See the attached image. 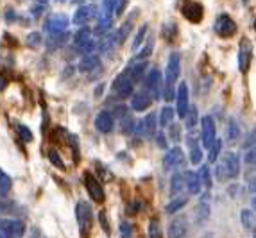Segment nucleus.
<instances>
[{
	"instance_id": "obj_41",
	"label": "nucleus",
	"mask_w": 256,
	"mask_h": 238,
	"mask_svg": "<svg viewBox=\"0 0 256 238\" xmlns=\"http://www.w3.org/2000/svg\"><path fill=\"white\" fill-rule=\"evenodd\" d=\"M68 143H70V147L74 149L75 161H79V140H77V136H75V135H68Z\"/></svg>"
},
{
	"instance_id": "obj_8",
	"label": "nucleus",
	"mask_w": 256,
	"mask_h": 238,
	"mask_svg": "<svg viewBox=\"0 0 256 238\" xmlns=\"http://www.w3.org/2000/svg\"><path fill=\"white\" fill-rule=\"evenodd\" d=\"M201 127H203V131H201V140H203V147L205 149H209L213 142L217 140V135H215V124L211 120V117H203L201 118Z\"/></svg>"
},
{
	"instance_id": "obj_16",
	"label": "nucleus",
	"mask_w": 256,
	"mask_h": 238,
	"mask_svg": "<svg viewBox=\"0 0 256 238\" xmlns=\"http://www.w3.org/2000/svg\"><path fill=\"white\" fill-rule=\"evenodd\" d=\"M154 131H156V115L151 113V115H147L144 120H140V124L136 126V133H138L140 136L149 138V136L154 135Z\"/></svg>"
},
{
	"instance_id": "obj_28",
	"label": "nucleus",
	"mask_w": 256,
	"mask_h": 238,
	"mask_svg": "<svg viewBox=\"0 0 256 238\" xmlns=\"http://www.w3.org/2000/svg\"><path fill=\"white\" fill-rule=\"evenodd\" d=\"M116 45V40H115V34H104L102 40H101V45H99V50L101 52H107L109 48H113Z\"/></svg>"
},
{
	"instance_id": "obj_31",
	"label": "nucleus",
	"mask_w": 256,
	"mask_h": 238,
	"mask_svg": "<svg viewBox=\"0 0 256 238\" xmlns=\"http://www.w3.org/2000/svg\"><path fill=\"white\" fill-rule=\"evenodd\" d=\"M208 217H209V206L206 204V202H199L196 208V219L199 220V222H205Z\"/></svg>"
},
{
	"instance_id": "obj_60",
	"label": "nucleus",
	"mask_w": 256,
	"mask_h": 238,
	"mask_svg": "<svg viewBox=\"0 0 256 238\" xmlns=\"http://www.w3.org/2000/svg\"><path fill=\"white\" fill-rule=\"evenodd\" d=\"M0 238H5V237H2V235H0Z\"/></svg>"
},
{
	"instance_id": "obj_34",
	"label": "nucleus",
	"mask_w": 256,
	"mask_h": 238,
	"mask_svg": "<svg viewBox=\"0 0 256 238\" xmlns=\"http://www.w3.org/2000/svg\"><path fill=\"white\" fill-rule=\"evenodd\" d=\"M186 204V197H179V199H174L172 202H168L167 206V213H176V211H179L183 208V206Z\"/></svg>"
},
{
	"instance_id": "obj_40",
	"label": "nucleus",
	"mask_w": 256,
	"mask_h": 238,
	"mask_svg": "<svg viewBox=\"0 0 256 238\" xmlns=\"http://www.w3.org/2000/svg\"><path fill=\"white\" fill-rule=\"evenodd\" d=\"M176 31H177V29H176V25H174V24H165V25H163V36L167 38L168 42H172L174 38H176Z\"/></svg>"
},
{
	"instance_id": "obj_24",
	"label": "nucleus",
	"mask_w": 256,
	"mask_h": 238,
	"mask_svg": "<svg viewBox=\"0 0 256 238\" xmlns=\"http://www.w3.org/2000/svg\"><path fill=\"white\" fill-rule=\"evenodd\" d=\"M131 27H133V20H127L126 24L122 25L118 31H116V34H115V40H116V45H120V43H124L126 42V38L131 34Z\"/></svg>"
},
{
	"instance_id": "obj_55",
	"label": "nucleus",
	"mask_w": 256,
	"mask_h": 238,
	"mask_svg": "<svg viewBox=\"0 0 256 238\" xmlns=\"http://www.w3.org/2000/svg\"><path fill=\"white\" fill-rule=\"evenodd\" d=\"M249 190H251V191H255V193H256V178L253 179L251 183H249Z\"/></svg>"
},
{
	"instance_id": "obj_14",
	"label": "nucleus",
	"mask_w": 256,
	"mask_h": 238,
	"mask_svg": "<svg viewBox=\"0 0 256 238\" xmlns=\"http://www.w3.org/2000/svg\"><path fill=\"white\" fill-rule=\"evenodd\" d=\"M183 163H185V154H183V150L179 149V147L170 149L167 154H165V158H163V167H165V170H172V168L181 167Z\"/></svg>"
},
{
	"instance_id": "obj_3",
	"label": "nucleus",
	"mask_w": 256,
	"mask_h": 238,
	"mask_svg": "<svg viewBox=\"0 0 256 238\" xmlns=\"http://www.w3.org/2000/svg\"><path fill=\"white\" fill-rule=\"evenodd\" d=\"M75 217H77L81 237L86 238L90 233V224H92V208L84 201H79L75 206Z\"/></svg>"
},
{
	"instance_id": "obj_26",
	"label": "nucleus",
	"mask_w": 256,
	"mask_h": 238,
	"mask_svg": "<svg viewBox=\"0 0 256 238\" xmlns=\"http://www.w3.org/2000/svg\"><path fill=\"white\" fill-rule=\"evenodd\" d=\"M90 36H92L90 27H81L79 31L74 34V45L75 47H79V45H83V43L90 42Z\"/></svg>"
},
{
	"instance_id": "obj_20",
	"label": "nucleus",
	"mask_w": 256,
	"mask_h": 238,
	"mask_svg": "<svg viewBox=\"0 0 256 238\" xmlns=\"http://www.w3.org/2000/svg\"><path fill=\"white\" fill-rule=\"evenodd\" d=\"M186 143H188V147H190L192 163H201V159H203V149H201V145L197 143L196 133H190V136L186 138Z\"/></svg>"
},
{
	"instance_id": "obj_45",
	"label": "nucleus",
	"mask_w": 256,
	"mask_h": 238,
	"mask_svg": "<svg viewBox=\"0 0 256 238\" xmlns=\"http://www.w3.org/2000/svg\"><path fill=\"white\" fill-rule=\"evenodd\" d=\"M151 52H153V40H149V42H147V45L144 47V50H142V52L138 54V59L144 61L145 57H149V56H151Z\"/></svg>"
},
{
	"instance_id": "obj_12",
	"label": "nucleus",
	"mask_w": 256,
	"mask_h": 238,
	"mask_svg": "<svg viewBox=\"0 0 256 238\" xmlns=\"http://www.w3.org/2000/svg\"><path fill=\"white\" fill-rule=\"evenodd\" d=\"M97 16V5L95 4H86L81 5L79 9L74 13V24L75 25H84L88 24L90 20H93Z\"/></svg>"
},
{
	"instance_id": "obj_4",
	"label": "nucleus",
	"mask_w": 256,
	"mask_h": 238,
	"mask_svg": "<svg viewBox=\"0 0 256 238\" xmlns=\"http://www.w3.org/2000/svg\"><path fill=\"white\" fill-rule=\"evenodd\" d=\"M25 233V226L22 220L16 219H5L0 220V235L5 238H20Z\"/></svg>"
},
{
	"instance_id": "obj_29",
	"label": "nucleus",
	"mask_w": 256,
	"mask_h": 238,
	"mask_svg": "<svg viewBox=\"0 0 256 238\" xmlns=\"http://www.w3.org/2000/svg\"><path fill=\"white\" fill-rule=\"evenodd\" d=\"M197 178H199L201 185H205L206 188L211 187V176H209V167L208 165H203L199 168V172H197Z\"/></svg>"
},
{
	"instance_id": "obj_7",
	"label": "nucleus",
	"mask_w": 256,
	"mask_h": 238,
	"mask_svg": "<svg viewBox=\"0 0 256 238\" xmlns=\"http://www.w3.org/2000/svg\"><path fill=\"white\" fill-rule=\"evenodd\" d=\"M83 181H84V187H86V190H88V193H90V197H92L93 201L95 202H104V190H102V187H101V183L97 181V179L93 178L92 174H88V172H84V176H83Z\"/></svg>"
},
{
	"instance_id": "obj_1",
	"label": "nucleus",
	"mask_w": 256,
	"mask_h": 238,
	"mask_svg": "<svg viewBox=\"0 0 256 238\" xmlns=\"http://www.w3.org/2000/svg\"><path fill=\"white\" fill-rule=\"evenodd\" d=\"M179 70H181V63H179V54L172 52L168 56V63H167V70H165V100H172L174 98V84H176L177 77H179Z\"/></svg>"
},
{
	"instance_id": "obj_10",
	"label": "nucleus",
	"mask_w": 256,
	"mask_h": 238,
	"mask_svg": "<svg viewBox=\"0 0 256 238\" xmlns=\"http://www.w3.org/2000/svg\"><path fill=\"white\" fill-rule=\"evenodd\" d=\"M181 14L186 20H190L192 24H197V22L203 20L205 9H203V5H201L199 2H192V0H188V2H185V4L181 5Z\"/></svg>"
},
{
	"instance_id": "obj_15",
	"label": "nucleus",
	"mask_w": 256,
	"mask_h": 238,
	"mask_svg": "<svg viewBox=\"0 0 256 238\" xmlns=\"http://www.w3.org/2000/svg\"><path fill=\"white\" fill-rule=\"evenodd\" d=\"M176 98H177V117L185 118L186 117V111H188V86L186 83H181L177 86V92H176Z\"/></svg>"
},
{
	"instance_id": "obj_23",
	"label": "nucleus",
	"mask_w": 256,
	"mask_h": 238,
	"mask_svg": "<svg viewBox=\"0 0 256 238\" xmlns=\"http://www.w3.org/2000/svg\"><path fill=\"white\" fill-rule=\"evenodd\" d=\"M99 66V57L97 56H84L79 63V70L81 72H92L93 68H97Z\"/></svg>"
},
{
	"instance_id": "obj_57",
	"label": "nucleus",
	"mask_w": 256,
	"mask_h": 238,
	"mask_svg": "<svg viewBox=\"0 0 256 238\" xmlns=\"http://www.w3.org/2000/svg\"><path fill=\"white\" fill-rule=\"evenodd\" d=\"M38 2H40V4H45V2H47V0H38Z\"/></svg>"
},
{
	"instance_id": "obj_17",
	"label": "nucleus",
	"mask_w": 256,
	"mask_h": 238,
	"mask_svg": "<svg viewBox=\"0 0 256 238\" xmlns=\"http://www.w3.org/2000/svg\"><path fill=\"white\" fill-rule=\"evenodd\" d=\"M113 126H115V120H113V115L107 111H101L95 117V127H97V131L101 133H111L113 131Z\"/></svg>"
},
{
	"instance_id": "obj_32",
	"label": "nucleus",
	"mask_w": 256,
	"mask_h": 238,
	"mask_svg": "<svg viewBox=\"0 0 256 238\" xmlns=\"http://www.w3.org/2000/svg\"><path fill=\"white\" fill-rule=\"evenodd\" d=\"M172 120H174V109H172V107H168V106L163 107L161 115H159V124L165 127V126H168Z\"/></svg>"
},
{
	"instance_id": "obj_19",
	"label": "nucleus",
	"mask_w": 256,
	"mask_h": 238,
	"mask_svg": "<svg viewBox=\"0 0 256 238\" xmlns=\"http://www.w3.org/2000/svg\"><path fill=\"white\" fill-rule=\"evenodd\" d=\"M188 231V224L185 219H176L168 226V238H183Z\"/></svg>"
},
{
	"instance_id": "obj_25",
	"label": "nucleus",
	"mask_w": 256,
	"mask_h": 238,
	"mask_svg": "<svg viewBox=\"0 0 256 238\" xmlns=\"http://www.w3.org/2000/svg\"><path fill=\"white\" fill-rule=\"evenodd\" d=\"M183 188H185V176L183 174H174V178L170 179V191L174 195L181 193Z\"/></svg>"
},
{
	"instance_id": "obj_43",
	"label": "nucleus",
	"mask_w": 256,
	"mask_h": 238,
	"mask_svg": "<svg viewBox=\"0 0 256 238\" xmlns=\"http://www.w3.org/2000/svg\"><path fill=\"white\" fill-rule=\"evenodd\" d=\"M133 129H135V120H133V118L127 115V117H124V120H122V133L129 135Z\"/></svg>"
},
{
	"instance_id": "obj_49",
	"label": "nucleus",
	"mask_w": 256,
	"mask_h": 238,
	"mask_svg": "<svg viewBox=\"0 0 256 238\" xmlns=\"http://www.w3.org/2000/svg\"><path fill=\"white\" fill-rule=\"evenodd\" d=\"M99 222H101V226L104 228V231H106V233H111V228H109V224H107V215L104 213V211H101V213H99Z\"/></svg>"
},
{
	"instance_id": "obj_13",
	"label": "nucleus",
	"mask_w": 256,
	"mask_h": 238,
	"mask_svg": "<svg viewBox=\"0 0 256 238\" xmlns=\"http://www.w3.org/2000/svg\"><path fill=\"white\" fill-rule=\"evenodd\" d=\"M113 90H115V94L118 95V97H131V94H133V81H131V77L127 74H122L118 75L115 79V83H113Z\"/></svg>"
},
{
	"instance_id": "obj_5",
	"label": "nucleus",
	"mask_w": 256,
	"mask_h": 238,
	"mask_svg": "<svg viewBox=\"0 0 256 238\" xmlns=\"http://www.w3.org/2000/svg\"><path fill=\"white\" fill-rule=\"evenodd\" d=\"M43 27H45L47 33L57 36V34L66 31V27H68V18H66L65 14H52V16H49V18L45 20Z\"/></svg>"
},
{
	"instance_id": "obj_54",
	"label": "nucleus",
	"mask_w": 256,
	"mask_h": 238,
	"mask_svg": "<svg viewBox=\"0 0 256 238\" xmlns=\"http://www.w3.org/2000/svg\"><path fill=\"white\" fill-rule=\"evenodd\" d=\"M158 145L161 147V149H165V147H167V143H165V138H163L161 133H159V136H158Z\"/></svg>"
},
{
	"instance_id": "obj_33",
	"label": "nucleus",
	"mask_w": 256,
	"mask_h": 238,
	"mask_svg": "<svg viewBox=\"0 0 256 238\" xmlns=\"http://www.w3.org/2000/svg\"><path fill=\"white\" fill-rule=\"evenodd\" d=\"M185 118H186V127L192 129V127L197 124V120H199V118H197V107L196 106H188V111H186Z\"/></svg>"
},
{
	"instance_id": "obj_44",
	"label": "nucleus",
	"mask_w": 256,
	"mask_h": 238,
	"mask_svg": "<svg viewBox=\"0 0 256 238\" xmlns=\"http://www.w3.org/2000/svg\"><path fill=\"white\" fill-rule=\"evenodd\" d=\"M145 33H147V25H142V27L138 29V33H136V36H135V42H133V48H138L140 47V43L144 42Z\"/></svg>"
},
{
	"instance_id": "obj_37",
	"label": "nucleus",
	"mask_w": 256,
	"mask_h": 238,
	"mask_svg": "<svg viewBox=\"0 0 256 238\" xmlns=\"http://www.w3.org/2000/svg\"><path fill=\"white\" fill-rule=\"evenodd\" d=\"M95 47H97V45H95V43L90 40V42L79 45V47H77V52H79V54H83V56H92V52L95 50Z\"/></svg>"
},
{
	"instance_id": "obj_50",
	"label": "nucleus",
	"mask_w": 256,
	"mask_h": 238,
	"mask_svg": "<svg viewBox=\"0 0 256 238\" xmlns=\"http://www.w3.org/2000/svg\"><path fill=\"white\" fill-rule=\"evenodd\" d=\"M255 143H256V129L246 138V142H244V149H249V147H253Z\"/></svg>"
},
{
	"instance_id": "obj_18",
	"label": "nucleus",
	"mask_w": 256,
	"mask_h": 238,
	"mask_svg": "<svg viewBox=\"0 0 256 238\" xmlns=\"http://www.w3.org/2000/svg\"><path fill=\"white\" fill-rule=\"evenodd\" d=\"M151 102H153V97H151L147 92H142V94L133 95V98H131V107H133L135 111H145V109L151 106Z\"/></svg>"
},
{
	"instance_id": "obj_59",
	"label": "nucleus",
	"mask_w": 256,
	"mask_h": 238,
	"mask_svg": "<svg viewBox=\"0 0 256 238\" xmlns=\"http://www.w3.org/2000/svg\"><path fill=\"white\" fill-rule=\"evenodd\" d=\"M253 238H256V231H255V237H253Z\"/></svg>"
},
{
	"instance_id": "obj_9",
	"label": "nucleus",
	"mask_w": 256,
	"mask_h": 238,
	"mask_svg": "<svg viewBox=\"0 0 256 238\" xmlns=\"http://www.w3.org/2000/svg\"><path fill=\"white\" fill-rule=\"evenodd\" d=\"M144 88L147 90V92H153L154 98H159L161 97V74H159V70H156V68H153V70L149 72V74L145 75V81H144Z\"/></svg>"
},
{
	"instance_id": "obj_38",
	"label": "nucleus",
	"mask_w": 256,
	"mask_h": 238,
	"mask_svg": "<svg viewBox=\"0 0 256 238\" xmlns=\"http://www.w3.org/2000/svg\"><path fill=\"white\" fill-rule=\"evenodd\" d=\"M238 135H240L238 124L235 120H229V124H228V138H229V142H231V140H237Z\"/></svg>"
},
{
	"instance_id": "obj_52",
	"label": "nucleus",
	"mask_w": 256,
	"mask_h": 238,
	"mask_svg": "<svg viewBox=\"0 0 256 238\" xmlns=\"http://www.w3.org/2000/svg\"><path fill=\"white\" fill-rule=\"evenodd\" d=\"M140 208H142V206H140V202H133V204H129V208H127V213H129V215L138 213Z\"/></svg>"
},
{
	"instance_id": "obj_42",
	"label": "nucleus",
	"mask_w": 256,
	"mask_h": 238,
	"mask_svg": "<svg viewBox=\"0 0 256 238\" xmlns=\"http://www.w3.org/2000/svg\"><path fill=\"white\" fill-rule=\"evenodd\" d=\"M220 147H222V142L220 140H215L213 142V145H211V147H209V161H215V159H217V156L220 154Z\"/></svg>"
},
{
	"instance_id": "obj_46",
	"label": "nucleus",
	"mask_w": 256,
	"mask_h": 238,
	"mask_svg": "<svg viewBox=\"0 0 256 238\" xmlns=\"http://www.w3.org/2000/svg\"><path fill=\"white\" fill-rule=\"evenodd\" d=\"M246 163L249 165V167L256 168V147H255V149H251L246 154Z\"/></svg>"
},
{
	"instance_id": "obj_58",
	"label": "nucleus",
	"mask_w": 256,
	"mask_h": 238,
	"mask_svg": "<svg viewBox=\"0 0 256 238\" xmlns=\"http://www.w3.org/2000/svg\"><path fill=\"white\" fill-rule=\"evenodd\" d=\"M255 29H256V20H255Z\"/></svg>"
},
{
	"instance_id": "obj_51",
	"label": "nucleus",
	"mask_w": 256,
	"mask_h": 238,
	"mask_svg": "<svg viewBox=\"0 0 256 238\" xmlns=\"http://www.w3.org/2000/svg\"><path fill=\"white\" fill-rule=\"evenodd\" d=\"M40 40H42V38H40V34H38V33H33V34H29V36H27V43H29V45H38V43H40Z\"/></svg>"
},
{
	"instance_id": "obj_48",
	"label": "nucleus",
	"mask_w": 256,
	"mask_h": 238,
	"mask_svg": "<svg viewBox=\"0 0 256 238\" xmlns=\"http://www.w3.org/2000/svg\"><path fill=\"white\" fill-rule=\"evenodd\" d=\"M126 2L127 0H115V4H113V14H122V11H124V7H126Z\"/></svg>"
},
{
	"instance_id": "obj_56",
	"label": "nucleus",
	"mask_w": 256,
	"mask_h": 238,
	"mask_svg": "<svg viewBox=\"0 0 256 238\" xmlns=\"http://www.w3.org/2000/svg\"><path fill=\"white\" fill-rule=\"evenodd\" d=\"M253 206H255V210H256V197L253 199Z\"/></svg>"
},
{
	"instance_id": "obj_11",
	"label": "nucleus",
	"mask_w": 256,
	"mask_h": 238,
	"mask_svg": "<svg viewBox=\"0 0 256 238\" xmlns=\"http://www.w3.org/2000/svg\"><path fill=\"white\" fill-rule=\"evenodd\" d=\"M251 57H253V47H251V42L244 38L240 40V50H238V68L242 74H246L249 70V63H251Z\"/></svg>"
},
{
	"instance_id": "obj_2",
	"label": "nucleus",
	"mask_w": 256,
	"mask_h": 238,
	"mask_svg": "<svg viewBox=\"0 0 256 238\" xmlns=\"http://www.w3.org/2000/svg\"><path fill=\"white\" fill-rule=\"evenodd\" d=\"M238 172H240V161H238V156L233 152L224 156L215 167V178L219 181H226L228 178H237Z\"/></svg>"
},
{
	"instance_id": "obj_21",
	"label": "nucleus",
	"mask_w": 256,
	"mask_h": 238,
	"mask_svg": "<svg viewBox=\"0 0 256 238\" xmlns=\"http://www.w3.org/2000/svg\"><path fill=\"white\" fill-rule=\"evenodd\" d=\"M145 68H147V61H138V63H133V65L127 68L126 74L129 75L133 83H136V81L142 79V75L145 74Z\"/></svg>"
},
{
	"instance_id": "obj_53",
	"label": "nucleus",
	"mask_w": 256,
	"mask_h": 238,
	"mask_svg": "<svg viewBox=\"0 0 256 238\" xmlns=\"http://www.w3.org/2000/svg\"><path fill=\"white\" fill-rule=\"evenodd\" d=\"M170 138H172V140H179V127L177 126H172L170 127Z\"/></svg>"
},
{
	"instance_id": "obj_22",
	"label": "nucleus",
	"mask_w": 256,
	"mask_h": 238,
	"mask_svg": "<svg viewBox=\"0 0 256 238\" xmlns=\"http://www.w3.org/2000/svg\"><path fill=\"white\" fill-rule=\"evenodd\" d=\"M185 176V188H188V191L190 193H194V195H197L201 191V183H199V178H197L196 172H186L183 174Z\"/></svg>"
},
{
	"instance_id": "obj_27",
	"label": "nucleus",
	"mask_w": 256,
	"mask_h": 238,
	"mask_svg": "<svg viewBox=\"0 0 256 238\" xmlns=\"http://www.w3.org/2000/svg\"><path fill=\"white\" fill-rule=\"evenodd\" d=\"M11 187H13V183H11V178L7 176V174L0 168V195L4 197V195H7L11 191Z\"/></svg>"
},
{
	"instance_id": "obj_39",
	"label": "nucleus",
	"mask_w": 256,
	"mask_h": 238,
	"mask_svg": "<svg viewBox=\"0 0 256 238\" xmlns=\"http://www.w3.org/2000/svg\"><path fill=\"white\" fill-rule=\"evenodd\" d=\"M49 159H51V163L54 165V167L65 170V163H63V159H61V156L57 154L56 150H51V152H49Z\"/></svg>"
},
{
	"instance_id": "obj_35",
	"label": "nucleus",
	"mask_w": 256,
	"mask_h": 238,
	"mask_svg": "<svg viewBox=\"0 0 256 238\" xmlns=\"http://www.w3.org/2000/svg\"><path fill=\"white\" fill-rule=\"evenodd\" d=\"M16 131H18V135H20V138H22L23 142H33V131L29 129L27 126H23V124H18L16 126Z\"/></svg>"
},
{
	"instance_id": "obj_6",
	"label": "nucleus",
	"mask_w": 256,
	"mask_h": 238,
	"mask_svg": "<svg viewBox=\"0 0 256 238\" xmlns=\"http://www.w3.org/2000/svg\"><path fill=\"white\" fill-rule=\"evenodd\" d=\"M215 33L220 38H229L237 33V24L233 22L229 14H220L219 18L215 20Z\"/></svg>"
},
{
	"instance_id": "obj_47",
	"label": "nucleus",
	"mask_w": 256,
	"mask_h": 238,
	"mask_svg": "<svg viewBox=\"0 0 256 238\" xmlns=\"http://www.w3.org/2000/svg\"><path fill=\"white\" fill-rule=\"evenodd\" d=\"M120 233H122V238H131V237H133V228H131V224L122 222V224H120Z\"/></svg>"
},
{
	"instance_id": "obj_30",
	"label": "nucleus",
	"mask_w": 256,
	"mask_h": 238,
	"mask_svg": "<svg viewBox=\"0 0 256 238\" xmlns=\"http://www.w3.org/2000/svg\"><path fill=\"white\" fill-rule=\"evenodd\" d=\"M240 217H242L244 228H246V229H256V219H255V215H253V211L244 210Z\"/></svg>"
},
{
	"instance_id": "obj_36",
	"label": "nucleus",
	"mask_w": 256,
	"mask_h": 238,
	"mask_svg": "<svg viewBox=\"0 0 256 238\" xmlns=\"http://www.w3.org/2000/svg\"><path fill=\"white\" fill-rule=\"evenodd\" d=\"M149 238H163L161 228H159L158 220H151V224H149Z\"/></svg>"
}]
</instances>
